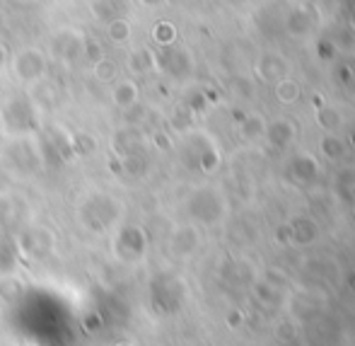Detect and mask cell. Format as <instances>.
I'll use <instances>...</instances> for the list:
<instances>
[]
</instances>
